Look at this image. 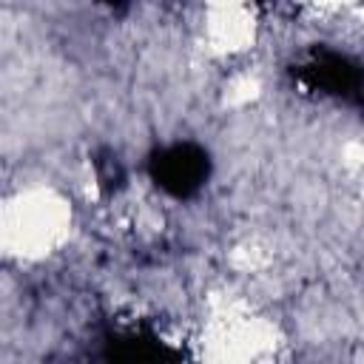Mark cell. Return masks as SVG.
I'll return each mask as SVG.
<instances>
[{
    "instance_id": "1",
    "label": "cell",
    "mask_w": 364,
    "mask_h": 364,
    "mask_svg": "<svg viewBox=\"0 0 364 364\" xmlns=\"http://www.w3.org/2000/svg\"><path fill=\"white\" fill-rule=\"evenodd\" d=\"M208 156L191 145H176L162 154V159L154 162V176L156 185H162L173 196H188L191 191L199 188L208 171Z\"/></svg>"
}]
</instances>
